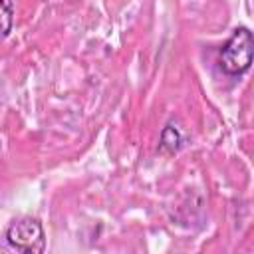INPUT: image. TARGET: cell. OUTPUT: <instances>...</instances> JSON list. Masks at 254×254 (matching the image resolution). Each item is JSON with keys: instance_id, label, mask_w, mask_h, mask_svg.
<instances>
[{"instance_id": "cell-1", "label": "cell", "mask_w": 254, "mask_h": 254, "mask_svg": "<svg viewBox=\"0 0 254 254\" xmlns=\"http://www.w3.org/2000/svg\"><path fill=\"white\" fill-rule=\"evenodd\" d=\"M252 54H254V38L252 32L246 26H240L232 32L228 42L220 48L218 62L224 73L228 75H240L248 71L252 64Z\"/></svg>"}, {"instance_id": "cell-2", "label": "cell", "mask_w": 254, "mask_h": 254, "mask_svg": "<svg viewBox=\"0 0 254 254\" xmlns=\"http://www.w3.org/2000/svg\"><path fill=\"white\" fill-rule=\"evenodd\" d=\"M6 240L12 248H16L18 252H24V254H40L46 248L44 228L32 216L14 220L6 230Z\"/></svg>"}, {"instance_id": "cell-3", "label": "cell", "mask_w": 254, "mask_h": 254, "mask_svg": "<svg viewBox=\"0 0 254 254\" xmlns=\"http://www.w3.org/2000/svg\"><path fill=\"white\" fill-rule=\"evenodd\" d=\"M181 143H183V137L177 131V127L167 125L163 129V133H161V149L167 151V153H175V151H179Z\"/></svg>"}, {"instance_id": "cell-4", "label": "cell", "mask_w": 254, "mask_h": 254, "mask_svg": "<svg viewBox=\"0 0 254 254\" xmlns=\"http://www.w3.org/2000/svg\"><path fill=\"white\" fill-rule=\"evenodd\" d=\"M14 22V4L12 0H0V38H6Z\"/></svg>"}]
</instances>
